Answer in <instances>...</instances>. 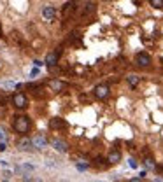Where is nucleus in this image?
I'll return each mask as SVG.
<instances>
[{"label": "nucleus", "mask_w": 163, "mask_h": 182, "mask_svg": "<svg viewBox=\"0 0 163 182\" xmlns=\"http://www.w3.org/2000/svg\"><path fill=\"white\" fill-rule=\"evenodd\" d=\"M0 140H5V133H4L2 128H0Z\"/></svg>", "instance_id": "nucleus-19"}, {"label": "nucleus", "mask_w": 163, "mask_h": 182, "mask_svg": "<svg viewBox=\"0 0 163 182\" xmlns=\"http://www.w3.org/2000/svg\"><path fill=\"white\" fill-rule=\"evenodd\" d=\"M107 159H109V165L119 163V161H121V152H119V151H112V152L107 156Z\"/></svg>", "instance_id": "nucleus-11"}, {"label": "nucleus", "mask_w": 163, "mask_h": 182, "mask_svg": "<svg viewBox=\"0 0 163 182\" xmlns=\"http://www.w3.org/2000/svg\"><path fill=\"white\" fill-rule=\"evenodd\" d=\"M146 166L151 168V170H154L156 165H154V161H153V158H146Z\"/></svg>", "instance_id": "nucleus-16"}, {"label": "nucleus", "mask_w": 163, "mask_h": 182, "mask_svg": "<svg viewBox=\"0 0 163 182\" xmlns=\"http://www.w3.org/2000/svg\"><path fill=\"white\" fill-rule=\"evenodd\" d=\"M107 95H109V86H107V84H98V86L95 88V96L97 98L104 100V98H107Z\"/></svg>", "instance_id": "nucleus-5"}, {"label": "nucleus", "mask_w": 163, "mask_h": 182, "mask_svg": "<svg viewBox=\"0 0 163 182\" xmlns=\"http://www.w3.org/2000/svg\"><path fill=\"white\" fill-rule=\"evenodd\" d=\"M126 79H128V84H130L132 88H137V86H139V82H140V77H139V75H135V74L128 75Z\"/></svg>", "instance_id": "nucleus-12"}, {"label": "nucleus", "mask_w": 163, "mask_h": 182, "mask_svg": "<svg viewBox=\"0 0 163 182\" xmlns=\"http://www.w3.org/2000/svg\"><path fill=\"white\" fill-rule=\"evenodd\" d=\"M12 128H14L16 133L27 135V133H28V128H30L28 116H16V117H12Z\"/></svg>", "instance_id": "nucleus-1"}, {"label": "nucleus", "mask_w": 163, "mask_h": 182, "mask_svg": "<svg viewBox=\"0 0 163 182\" xmlns=\"http://www.w3.org/2000/svg\"><path fill=\"white\" fill-rule=\"evenodd\" d=\"M130 166H132V168H137V161H135V159H130Z\"/></svg>", "instance_id": "nucleus-18"}, {"label": "nucleus", "mask_w": 163, "mask_h": 182, "mask_svg": "<svg viewBox=\"0 0 163 182\" xmlns=\"http://www.w3.org/2000/svg\"><path fill=\"white\" fill-rule=\"evenodd\" d=\"M30 147H34V145H32V140H30L28 137H23V138L18 142V149H19V151H27Z\"/></svg>", "instance_id": "nucleus-9"}, {"label": "nucleus", "mask_w": 163, "mask_h": 182, "mask_svg": "<svg viewBox=\"0 0 163 182\" xmlns=\"http://www.w3.org/2000/svg\"><path fill=\"white\" fill-rule=\"evenodd\" d=\"M135 61H137L139 67H149L151 65V56L146 54V53H139L137 58H135Z\"/></svg>", "instance_id": "nucleus-4"}, {"label": "nucleus", "mask_w": 163, "mask_h": 182, "mask_svg": "<svg viewBox=\"0 0 163 182\" xmlns=\"http://www.w3.org/2000/svg\"><path fill=\"white\" fill-rule=\"evenodd\" d=\"M48 138L46 137H42V135H37V137H34L32 138V145L35 147V149H46L48 147Z\"/></svg>", "instance_id": "nucleus-3"}, {"label": "nucleus", "mask_w": 163, "mask_h": 182, "mask_svg": "<svg viewBox=\"0 0 163 182\" xmlns=\"http://www.w3.org/2000/svg\"><path fill=\"white\" fill-rule=\"evenodd\" d=\"M12 103H14V107H18V109H25V107L28 105V100H27V96H25L23 93H16L14 96H12Z\"/></svg>", "instance_id": "nucleus-2"}, {"label": "nucleus", "mask_w": 163, "mask_h": 182, "mask_svg": "<svg viewBox=\"0 0 163 182\" xmlns=\"http://www.w3.org/2000/svg\"><path fill=\"white\" fill-rule=\"evenodd\" d=\"M49 126L53 130H65V128H67V123H65L62 117H53L49 121Z\"/></svg>", "instance_id": "nucleus-8"}, {"label": "nucleus", "mask_w": 163, "mask_h": 182, "mask_svg": "<svg viewBox=\"0 0 163 182\" xmlns=\"http://www.w3.org/2000/svg\"><path fill=\"white\" fill-rule=\"evenodd\" d=\"M149 4L154 9H163V0H149Z\"/></svg>", "instance_id": "nucleus-15"}, {"label": "nucleus", "mask_w": 163, "mask_h": 182, "mask_svg": "<svg viewBox=\"0 0 163 182\" xmlns=\"http://www.w3.org/2000/svg\"><path fill=\"white\" fill-rule=\"evenodd\" d=\"M51 145H53V149H55V151H58V152H62V154L69 151V145L65 144L63 140H60V138H55L53 142H51Z\"/></svg>", "instance_id": "nucleus-6"}, {"label": "nucleus", "mask_w": 163, "mask_h": 182, "mask_svg": "<svg viewBox=\"0 0 163 182\" xmlns=\"http://www.w3.org/2000/svg\"><path fill=\"white\" fill-rule=\"evenodd\" d=\"M93 7H95V4H93V2H90V4L86 5V12H91V11H93Z\"/></svg>", "instance_id": "nucleus-17"}, {"label": "nucleus", "mask_w": 163, "mask_h": 182, "mask_svg": "<svg viewBox=\"0 0 163 182\" xmlns=\"http://www.w3.org/2000/svg\"><path fill=\"white\" fill-rule=\"evenodd\" d=\"M58 56H60V54H58L56 51H55V53H49V54L46 56V61H44V63H46L48 67H55L56 61H58Z\"/></svg>", "instance_id": "nucleus-10"}, {"label": "nucleus", "mask_w": 163, "mask_h": 182, "mask_svg": "<svg viewBox=\"0 0 163 182\" xmlns=\"http://www.w3.org/2000/svg\"><path fill=\"white\" fill-rule=\"evenodd\" d=\"M0 35H2V32H0Z\"/></svg>", "instance_id": "nucleus-20"}, {"label": "nucleus", "mask_w": 163, "mask_h": 182, "mask_svg": "<svg viewBox=\"0 0 163 182\" xmlns=\"http://www.w3.org/2000/svg\"><path fill=\"white\" fill-rule=\"evenodd\" d=\"M107 163H109V159H104V158H97V159H95V165H97V166H102V168H105Z\"/></svg>", "instance_id": "nucleus-14"}, {"label": "nucleus", "mask_w": 163, "mask_h": 182, "mask_svg": "<svg viewBox=\"0 0 163 182\" xmlns=\"http://www.w3.org/2000/svg\"><path fill=\"white\" fill-rule=\"evenodd\" d=\"M42 16L46 18L48 21H53L55 18H56V7H53V5H46L42 9Z\"/></svg>", "instance_id": "nucleus-7"}, {"label": "nucleus", "mask_w": 163, "mask_h": 182, "mask_svg": "<svg viewBox=\"0 0 163 182\" xmlns=\"http://www.w3.org/2000/svg\"><path fill=\"white\" fill-rule=\"evenodd\" d=\"M49 88H51L53 91H62V89L65 88V86H63L62 82H60V81H51V82H49Z\"/></svg>", "instance_id": "nucleus-13"}]
</instances>
